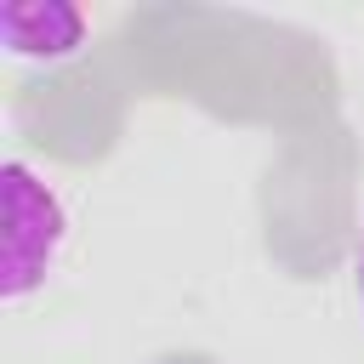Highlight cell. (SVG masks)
Returning <instances> with one entry per match:
<instances>
[{
  "instance_id": "cell-1",
  "label": "cell",
  "mask_w": 364,
  "mask_h": 364,
  "mask_svg": "<svg viewBox=\"0 0 364 364\" xmlns=\"http://www.w3.org/2000/svg\"><path fill=\"white\" fill-rule=\"evenodd\" d=\"M68 245V210L46 176L23 159L6 165V301H23L40 279H51Z\"/></svg>"
},
{
  "instance_id": "cell-2",
  "label": "cell",
  "mask_w": 364,
  "mask_h": 364,
  "mask_svg": "<svg viewBox=\"0 0 364 364\" xmlns=\"http://www.w3.org/2000/svg\"><path fill=\"white\" fill-rule=\"evenodd\" d=\"M0 28H6V51L11 57H23V63H68V57H80L85 51V34H91V17L85 11H74V6H57V0H46V6H6L0 11Z\"/></svg>"
},
{
  "instance_id": "cell-3",
  "label": "cell",
  "mask_w": 364,
  "mask_h": 364,
  "mask_svg": "<svg viewBox=\"0 0 364 364\" xmlns=\"http://www.w3.org/2000/svg\"><path fill=\"white\" fill-rule=\"evenodd\" d=\"M353 296H358V313H364V233L353 245Z\"/></svg>"
}]
</instances>
